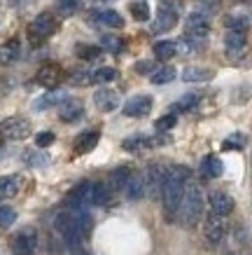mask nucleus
Listing matches in <instances>:
<instances>
[{"mask_svg": "<svg viewBox=\"0 0 252 255\" xmlns=\"http://www.w3.org/2000/svg\"><path fill=\"white\" fill-rule=\"evenodd\" d=\"M91 227H93V220L84 209L61 211L59 216L54 218V230L59 232V237H61L63 241H66V246L75 248V251L80 248V244L89 237Z\"/></svg>", "mask_w": 252, "mask_h": 255, "instance_id": "f257e3e1", "label": "nucleus"}, {"mask_svg": "<svg viewBox=\"0 0 252 255\" xmlns=\"http://www.w3.org/2000/svg\"><path fill=\"white\" fill-rule=\"evenodd\" d=\"M189 176L191 173L187 166H168V173L164 178V187H161V204H164V211H166L168 220L175 218Z\"/></svg>", "mask_w": 252, "mask_h": 255, "instance_id": "f03ea898", "label": "nucleus"}, {"mask_svg": "<svg viewBox=\"0 0 252 255\" xmlns=\"http://www.w3.org/2000/svg\"><path fill=\"white\" fill-rule=\"evenodd\" d=\"M175 218L180 220L182 227H196L199 220L203 218V190H201L196 183L187 180Z\"/></svg>", "mask_w": 252, "mask_h": 255, "instance_id": "7ed1b4c3", "label": "nucleus"}, {"mask_svg": "<svg viewBox=\"0 0 252 255\" xmlns=\"http://www.w3.org/2000/svg\"><path fill=\"white\" fill-rule=\"evenodd\" d=\"M182 12V0H161L159 2V14L154 21V33H168L170 28H175L177 16Z\"/></svg>", "mask_w": 252, "mask_h": 255, "instance_id": "20e7f679", "label": "nucleus"}, {"mask_svg": "<svg viewBox=\"0 0 252 255\" xmlns=\"http://www.w3.org/2000/svg\"><path fill=\"white\" fill-rule=\"evenodd\" d=\"M56 28H59L56 16L49 14V12H42V14L35 16L31 21V26H28V38H31V42H42V40H47L49 35H54Z\"/></svg>", "mask_w": 252, "mask_h": 255, "instance_id": "39448f33", "label": "nucleus"}, {"mask_svg": "<svg viewBox=\"0 0 252 255\" xmlns=\"http://www.w3.org/2000/svg\"><path fill=\"white\" fill-rule=\"evenodd\" d=\"M12 255H35L38 251V232L33 227H23L14 234V239L9 244Z\"/></svg>", "mask_w": 252, "mask_h": 255, "instance_id": "423d86ee", "label": "nucleus"}, {"mask_svg": "<svg viewBox=\"0 0 252 255\" xmlns=\"http://www.w3.org/2000/svg\"><path fill=\"white\" fill-rule=\"evenodd\" d=\"M0 136L9 140H21L31 136V122L26 117H7L5 122H0Z\"/></svg>", "mask_w": 252, "mask_h": 255, "instance_id": "0eeeda50", "label": "nucleus"}, {"mask_svg": "<svg viewBox=\"0 0 252 255\" xmlns=\"http://www.w3.org/2000/svg\"><path fill=\"white\" fill-rule=\"evenodd\" d=\"M203 232H206V239L217 246L222 244L224 239V234H227V216H220V213H208L206 216V225H203Z\"/></svg>", "mask_w": 252, "mask_h": 255, "instance_id": "6e6552de", "label": "nucleus"}, {"mask_svg": "<svg viewBox=\"0 0 252 255\" xmlns=\"http://www.w3.org/2000/svg\"><path fill=\"white\" fill-rule=\"evenodd\" d=\"M166 173H168V166H161V164H157V162H152L147 166V171H145V194L147 197H159Z\"/></svg>", "mask_w": 252, "mask_h": 255, "instance_id": "1a4fd4ad", "label": "nucleus"}, {"mask_svg": "<svg viewBox=\"0 0 252 255\" xmlns=\"http://www.w3.org/2000/svg\"><path fill=\"white\" fill-rule=\"evenodd\" d=\"M91 192H93V183H89V180L75 185L68 192V206L70 209H86V206H91Z\"/></svg>", "mask_w": 252, "mask_h": 255, "instance_id": "9d476101", "label": "nucleus"}, {"mask_svg": "<svg viewBox=\"0 0 252 255\" xmlns=\"http://www.w3.org/2000/svg\"><path fill=\"white\" fill-rule=\"evenodd\" d=\"M35 80H38V85L45 87V89H56V87L63 82V68L56 66V63H45V66L38 70Z\"/></svg>", "mask_w": 252, "mask_h": 255, "instance_id": "9b49d317", "label": "nucleus"}, {"mask_svg": "<svg viewBox=\"0 0 252 255\" xmlns=\"http://www.w3.org/2000/svg\"><path fill=\"white\" fill-rule=\"evenodd\" d=\"M152 110V96L150 94H138L124 103V115L126 117H145Z\"/></svg>", "mask_w": 252, "mask_h": 255, "instance_id": "f8f14e48", "label": "nucleus"}, {"mask_svg": "<svg viewBox=\"0 0 252 255\" xmlns=\"http://www.w3.org/2000/svg\"><path fill=\"white\" fill-rule=\"evenodd\" d=\"M93 103H96V108H98L100 113H112V110H117V106H119V94H117L115 89L103 87V89H98V92L93 94Z\"/></svg>", "mask_w": 252, "mask_h": 255, "instance_id": "ddd939ff", "label": "nucleus"}, {"mask_svg": "<svg viewBox=\"0 0 252 255\" xmlns=\"http://www.w3.org/2000/svg\"><path fill=\"white\" fill-rule=\"evenodd\" d=\"M124 192H126V197H129L131 201L143 199V197H145V173H143V171H136V173L131 171Z\"/></svg>", "mask_w": 252, "mask_h": 255, "instance_id": "4468645a", "label": "nucleus"}, {"mask_svg": "<svg viewBox=\"0 0 252 255\" xmlns=\"http://www.w3.org/2000/svg\"><path fill=\"white\" fill-rule=\"evenodd\" d=\"M208 204H210V211L220 213V216H231V211H234V199L227 192H220V190L210 192Z\"/></svg>", "mask_w": 252, "mask_h": 255, "instance_id": "2eb2a0df", "label": "nucleus"}, {"mask_svg": "<svg viewBox=\"0 0 252 255\" xmlns=\"http://www.w3.org/2000/svg\"><path fill=\"white\" fill-rule=\"evenodd\" d=\"M84 115V106L82 101H75V99H63L61 101V108H59V117H61L63 122H77L80 117Z\"/></svg>", "mask_w": 252, "mask_h": 255, "instance_id": "dca6fc26", "label": "nucleus"}, {"mask_svg": "<svg viewBox=\"0 0 252 255\" xmlns=\"http://www.w3.org/2000/svg\"><path fill=\"white\" fill-rule=\"evenodd\" d=\"M100 140V131L98 129H89V131L80 133L75 138V152L77 155H86V152H91L93 147L98 145Z\"/></svg>", "mask_w": 252, "mask_h": 255, "instance_id": "f3484780", "label": "nucleus"}, {"mask_svg": "<svg viewBox=\"0 0 252 255\" xmlns=\"http://www.w3.org/2000/svg\"><path fill=\"white\" fill-rule=\"evenodd\" d=\"M19 56H21V42H19L16 38L7 40L5 45L0 47V63H2V66H9V63H14Z\"/></svg>", "mask_w": 252, "mask_h": 255, "instance_id": "a211bd4d", "label": "nucleus"}, {"mask_svg": "<svg viewBox=\"0 0 252 255\" xmlns=\"http://www.w3.org/2000/svg\"><path fill=\"white\" fill-rule=\"evenodd\" d=\"M224 47H227V54L234 59V56H241L245 52V33L241 31H229L227 40H224Z\"/></svg>", "mask_w": 252, "mask_h": 255, "instance_id": "6ab92c4d", "label": "nucleus"}, {"mask_svg": "<svg viewBox=\"0 0 252 255\" xmlns=\"http://www.w3.org/2000/svg\"><path fill=\"white\" fill-rule=\"evenodd\" d=\"M213 70L210 68H203V66H187L182 70V80L184 82H208L213 80Z\"/></svg>", "mask_w": 252, "mask_h": 255, "instance_id": "aec40b11", "label": "nucleus"}, {"mask_svg": "<svg viewBox=\"0 0 252 255\" xmlns=\"http://www.w3.org/2000/svg\"><path fill=\"white\" fill-rule=\"evenodd\" d=\"M93 19L103 23V26H107V28H122L124 26V16L119 12H115V9H100V12L93 14Z\"/></svg>", "mask_w": 252, "mask_h": 255, "instance_id": "412c9836", "label": "nucleus"}, {"mask_svg": "<svg viewBox=\"0 0 252 255\" xmlns=\"http://www.w3.org/2000/svg\"><path fill=\"white\" fill-rule=\"evenodd\" d=\"M222 171H224V164H222L220 157H215V155L203 157V162H201V173L206 178H220Z\"/></svg>", "mask_w": 252, "mask_h": 255, "instance_id": "4be33fe9", "label": "nucleus"}, {"mask_svg": "<svg viewBox=\"0 0 252 255\" xmlns=\"http://www.w3.org/2000/svg\"><path fill=\"white\" fill-rule=\"evenodd\" d=\"M129 176H131L129 166H119V169H115L112 173H110V178H107V185H110V190H112V192H122L124 187H126Z\"/></svg>", "mask_w": 252, "mask_h": 255, "instance_id": "5701e85b", "label": "nucleus"}, {"mask_svg": "<svg viewBox=\"0 0 252 255\" xmlns=\"http://www.w3.org/2000/svg\"><path fill=\"white\" fill-rule=\"evenodd\" d=\"M112 190L107 183H93V192H91V206H105L110 197H112Z\"/></svg>", "mask_w": 252, "mask_h": 255, "instance_id": "b1692460", "label": "nucleus"}, {"mask_svg": "<svg viewBox=\"0 0 252 255\" xmlns=\"http://www.w3.org/2000/svg\"><path fill=\"white\" fill-rule=\"evenodd\" d=\"M21 187V180L19 176H2L0 178V199H7V197H14Z\"/></svg>", "mask_w": 252, "mask_h": 255, "instance_id": "393cba45", "label": "nucleus"}, {"mask_svg": "<svg viewBox=\"0 0 252 255\" xmlns=\"http://www.w3.org/2000/svg\"><path fill=\"white\" fill-rule=\"evenodd\" d=\"M177 54V45L173 40H159L157 45H154V56L159 59V61H168V59H173Z\"/></svg>", "mask_w": 252, "mask_h": 255, "instance_id": "a878e982", "label": "nucleus"}, {"mask_svg": "<svg viewBox=\"0 0 252 255\" xmlns=\"http://www.w3.org/2000/svg\"><path fill=\"white\" fill-rule=\"evenodd\" d=\"M187 33H203L208 35V19L203 12H194L187 19Z\"/></svg>", "mask_w": 252, "mask_h": 255, "instance_id": "bb28decb", "label": "nucleus"}, {"mask_svg": "<svg viewBox=\"0 0 252 255\" xmlns=\"http://www.w3.org/2000/svg\"><path fill=\"white\" fill-rule=\"evenodd\" d=\"M175 68L173 66H161V68H157L150 75V80H152V85H168V82H173L175 80Z\"/></svg>", "mask_w": 252, "mask_h": 255, "instance_id": "cd10ccee", "label": "nucleus"}, {"mask_svg": "<svg viewBox=\"0 0 252 255\" xmlns=\"http://www.w3.org/2000/svg\"><path fill=\"white\" fill-rule=\"evenodd\" d=\"M80 7H82L80 0H56V5H54L59 16H73L80 12Z\"/></svg>", "mask_w": 252, "mask_h": 255, "instance_id": "c85d7f7f", "label": "nucleus"}, {"mask_svg": "<svg viewBox=\"0 0 252 255\" xmlns=\"http://www.w3.org/2000/svg\"><path fill=\"white\" fill-rule=\"evenodd\" d=\"M63 99H66L63 94L49 92V94H45V96H40V99L35 101V106H33V108L35 110H47V108H52V106H56V103H61Z\"/></svg>", "mask_w": 252, "mask_h": 255, "instance_id": "c756f323", "label": "nucleus"}, {"mask_svg": "<svg viewBox=\"0 0 252 255\" xmlns=\"http://www.w3.org/2000/svg\"><path fill=\"white\" fill-rule=\"evenodd\" d=\"M115 78H117V70L110 68V66H103V68L91 73V82H96V85H107V82H112Z\"/></svg>", "mask_w": 252, "mask_h": 255, "instance_id": "7c9ffc66", "label": "nucleus"}, {"mask_svg": "<svg viewBox=\"0 0 252 255\" xmlns=\"http://www.w3.org/2000/svg\"><path fill=\"white\" fill-rule=\"evenodd\" d=\"M150 145H152V138H145V136H131L124 140V150H129V152H140L143 147Z\"/></svg>", "mask_w": 252, "mask_h": 255, "instance_id": "2f4dec72", "label": "nucleus"}, {"mask_svg": "<svg viewBox=\"0 0 252 255\" xmlns=\"http://www.w3.org/2000/svg\"><path fill=\"white\" fill-rule=\"evenodd\" d=\"M75 54H77V59H82V61H93V59H98L100 56V47H96V45H77Z\"/></svg>", "mask_w": 252, "mask_h": 255, "instance_id": "473e14b6", "label": "nucleus"}, {"mask_svg": "<svg viewBox=\"0 0 252 255\" xmlns=\"http://www.w3.org/2000/svg\"><path fill=\"white\" fill-rule=\"evenodd\" d=\"M131 14L136 21H147L150 19V5L145 0H136V2H131Z\"/></svg>", "mask_w": 252, "mask_h": 255, "instance_id": "72a5a7b5", "label": "nucleus"}, {"mask_svg": "<svg viewBox=\"0 0 252 255\" xmlns=\"http://www.w3.org/2000/svg\"><path fill=\"white\" fill-rule=\"evenodd\" d=\"M196 106H199V96H196V94H187V96H182V99L173 106V113H187V110L196 108Z\"/></svg>", "mask_w": 252, "mask_h": 255, "instance_id": "f704fd0d", "label": "nucleus"}, {"mask_svg": "<svg viewBox=\"0 0 252 255\" xmlns=\"http://www.w3.org/2000/svg\"><path fill=\"white\" fill-rule=\"evenodd\" d=\"M248 145V138H245V133H231L229 138L222 143L224 150H243Z\"/></svg>", "mask_w": 252, "mask_h": 255, "instance_id": "c9c22d12", "label": "nucleus"}, {"mask_svg": "<svg viewBox=\"0 0 252 255\" xmlns=\"http://www.w3.org/2000/svg\"><path fill=\"white\" fill-rule=\"evenodd\" d=\"M16 220V211L12 206H0V227H12Z\"/></svg>", "mask_w": 252, "mask_h": 255, "instance_id": "e433bc0d", "label": "nucleus"}, {"mask_svg": "<svg viewBox=\"0 0 252 255\" xmlns=\"http://www.w3.org/2000/svg\"><path fill=\"white\" fill-rule=\"evenodd\" d=\"M175 122H177V115H175V113H170V115L159 117L154 127H157V131L164 133V131H168V129H173V127H175Z\"/></svg>", "mask_w": 252, "mask_h": 255, "instance_id": "4c0bfd02", "label": "nucleus"}, {"mask_svg": "<svg viewBox=\"0 0 252 255\" xmlns=\"http://www.w3.org/2000/svg\"><path fill=\"white\" fill-rule=\"evenodd\" d=\"M227 26H229V31L245 33V28H248V19H245V16H231L229 21H227Z\"/></svg>", "mask_w": 252, "mask_h": 255, "instance_id": "58836bf2", "label": "nucleus"}, {"mask_svg": "<svg viewBox=\"0 0 252 255\" xmlns=\"http://www.w3.org/2000/svg\"><path fill=\"white\" fill-rule=\"evenodd\" d=\"M54 138H56V136H54L52 131H40L38 136H35V145L38 147H49L54 143Z\"/></svg>", "mask_w": 252, "mask_h": 255, "instance_id": "ea45409f", "label": "nucleus"}, {"mask_svg": "<svg viewBox=\"0 0 252 255\" xmlns=\"http://www.w3.org/2000/svg\"><path fill=\"white\" fill-rule=\"evenodd\" d=\"M103 47H105L107 52H119V49H122L124 47V42L119 38H112V35H107V38H103Z\"/></svg>", "mask_w": 252, "mask_h": 255, "instance_id": "a19ab883", "label": "nucleus"}, {"mask_svg": "<svg viewBox=\"0 0 252 255\" xmlns=\"http://www.w3.org/2000/svg\"><path fill=\"white\" fill-rule=\"evenodd\" d=\"M136 73H138V75H152V73H154V63L152 61H138L136 63Z\"/></svg>", "mask_w": 252, "mask_h": 255, "instance_id": "79ce46f5", "label": "nucleus"}, {"mask_svg": "<svg viewBox=\"0 0 252 255\" xmlns=\"http://www.w3.org/2000/svg\"><path fill=\"white\" fill-rule=\"evenodd\" d=\"M70 82H73L75 87H84V85L91 82V75H89V73H75V75L70 78Z\"/></svg>", "mask_w": 252, "mask_h": 255, "instance_id": "37998d69", "label": "nucleus"}, {"mask_svg": "<svg viewBox=\"0 0 252 255\" xmlns=\"http://www.w3.org/2000/svg\"><path fill=\"white\" fill-rule=\"evenodd\" d=\"M23 157H26V162L33 164V166H42V164H47V159H49V157H45V155L40 157V155H33V152H26Z\"/></svg>", "mask_w": 252, "mask_h": 255, "instance_id": "c03bdc74", "label": "nucleus"}, {"mask_svg": "<svg viewBox=\"0 0 252 255\" xmlns=\"http://www.w3.org/2000/svg\"><path fill=\"white\" fill-rule=\"evenodd\" d=\"M12 2V7H16V9H26V7H31L35 0H9Z\"/></svg>", "mask_w": 252, "mask_h": 255, "instance_id": "a18cd8bd", "label": "nucleus"}, {"mask_svg": "<svg viewBox=\"0 0 252 255\" xmlns=\"http://www.w3.org/2000/svg\"><path fill=\"white\" fill-rule=\"evenodd\" d=\"M2 140H5V138H2V136H0V147H2Z\"/></svg>", "mask_w": 252, "mask_h": 255, "instance_id": "49530a36", "label": "nucleus"}, {"mask_svg": "<svg viewBox=\"0 0 252 255\" xmlns=\"http://www.w3.org/2000/svg\"><path fill=\"white\" fill-rule=\"evenodd\" d=\"M80 255H86V253H80Z\"/></svg>", "mask_w": 252, "mask_h": 255, "instance_id": "de8ad7c7", "label": "nucleus"}]
</instances>
